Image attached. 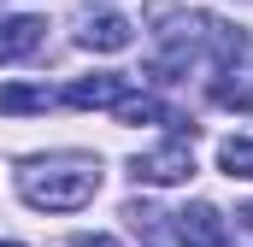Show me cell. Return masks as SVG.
I'll return each instance as SVG.
<instances>
[{
	"label": "cell",
	"mask_w": 253,
	"mask_h": 247,
	"mask_svg": "<svg viewBox=\"0 0 253 247\" xmlns=\"http://www.w3.org/2000/svg\"><path fill=\"white\" fill-rule=\"evenodd\" d=\"M18 194L36 212H83L100 194V159L94 153H42L18 165Z\"/></svg>",
	"instance_id": "1"
},
{
	"label": "cell",
	"mask_w": 253,
	"mask_h": 247,
	"mask_svg": "<svg viewBox=\"0 0 253 247\" xmlns=\"http://www.w3.org/2000/svg\"><path fill=\"white\" fill-rule=\"evenodd\" d=\"M129 177L147 188H171V183H189L194 177V141L189 135H165L159 147H147V153H135L129 159Z\"/></svg>",
	"instance_id": "2"
},
{
	"label": "cell",
	"mask_w": 253,
	"mask_h": 247,
	"mask_svg": "<svg viewBox=\"0 0 253 247\" xmlns=\"http://www.w3.org/2000/svg\"><path fill=\"white\" fill-rule=\"evenodd\" d=\"M171 242L177 247H230V224L212 200H194L183 212H171Z\"/></svg>",
	"instance_id": "3"
},
{
	"label": "cell",
	"mask_w": 253,
	"mask_h": 247,
	"mask_svg": "<svg viewBox=\"0 0 253 247\" xmlns=\"http://www.w3.org/2000/svg\"><path fill=\"white\" fill-rule=\"evenodd\" d=\"M124 94H129V77H118V71H94V77H77L59 100H65V106H77V112H100V106L112 112Z\"/></svg>",
	"instance_id": "4"
},
{
	"label": "cell",
	"mask_w": 253,
	"mask_h": 247,
	"mask_svg": "<svg viewBox=\"0 0 253 247\" xmlns=\"http://www.w3.org/2000/svg\"><path fill=\"white\" fill-rule=\"evenodd\" d=\"M212 100L224 106V112H253V47L242 59L218 65V77H212Z\"/></svg>",
	"instance_id": "5"
},
{
	"label": "cell",
	"mask_w": 253,
	"mask_h": 247,
	"mask_svg": "<svg viewBox=\"0 0 253 247\" xmlns=\"http://www.w3.org/2000/svg\"><path fill=\"white\" fill-rule=\"evenodd\" d=\"M77 41H83L88 53H124L129 41H135V24H129L124 12H94V18H83Z\"/></svg>",
	"instance_id": "6"
},
{
	"label": "cell",
	"mask_w": 253,
	"mask_h": 247,
	"mask_svg": "<svg viewBox=\"0 0 253 247\" xmlns=\"http://www.w3.org/2000/svg\"><path fill=\"white\" fill-rule=\"evenodd\" d=\"M42 18L36 12H18V18H0V65H12V59H30L36 47H42Z\"/></svg>",
	"instance_id": "7"
},
{
	"label": "cell",
	"mask_w": 253,
	"mask_h": 247,
	"mask_svg": "<svg viewBox=\"0 0 253 247\" xmlns=\"http://www.w3.org/2000/svg\"><path fill=\"white\" fill-rule=\"evenodd\" d=\"M53 100H59V94H53V88H36V82H6V88H0V112H12V118H18V112H47Z\"/></svg>",
	"instance_id": "8"
},
{
	"label": "cell",
	"mask_w": 253,
	"mask_h": 247,
	"mask_svg": "<svg viewBox=\"0 0 253 247\" xmlns=\"http://www.w3.org/2000/svg\"><path fill=\"white\" fill-rule=\"evenodd\" d=\"M218 171H224V177H248V183H253V135H230V141L218 147Z\"/></svg>",
	"instance_id": "9"
},
{
	"label": "cell",
	"mask_w": 253,
	"mask_h": 247,
	"mask_svg": "<svg viewBox=\"0 0 253 247\" xmlns=\"http://www.w3.org/2000/svg\"><path fill=\"white\" fill-rule=\"evenodd\" d=\"M236 242H242V247H253V200L236 212Z\"/></svg>",
	"instance_id": "10"
},
{
	"label": "cell",
	"mask_w": 253,
	"mask_h": 247,
	"mask_svg": "<svg viewBox=\"0 0 253 247\" xmlns=\"http://www.w3.org/2000/svg\"><path fill=\"white\" fill-rule=\"evenodd\" d=\"M71 247H118V242H112V236H100V230H94V236H77V242H71Z\"/></svg>",
	"instance_id": "11"
},
{
	"label": "cell",
	"mask_w": 253,
	"mask_h": 247,
	"mask_svg": "<svg viewBox=\"0 0 253 247\" xmlns=\"http://www.w3.org/2000/svg\"><path fill=\"white\" fill-rule=\"evenodd\" d=\"M0 247H24V242H0Z\"/></svg>",
	"instance_id": "12"
}]
</instances>
